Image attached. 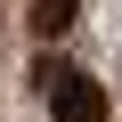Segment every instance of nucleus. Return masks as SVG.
Returning a JSON list of instances; mask_svg holds the SVG:
<instances>
[{"label":"nucleus","mask_w":122,"mask_h":122,"mask_svg":"<svg viewBox=\"0 0 122 122\" xmlns=\"http://www.w3.org/2000/svg\"><path fill=\"white\" fill-rule=\"evenodd\" d=\"M49 122H106V90L81 65H65V73L49 81Z\"/></svg>","instance_id":"obj_1"},{"label":"nucleus","mask_w":122,"mask_h":122,"mask_svg":"<svg viewBox=\"0 0 122 122\" xmlns=\"http://www.w3.org/2000/svg\"><path fill=\"white\" fill-rule=\"evenodd\" d=\"M73 25H81V0H33V33L41 41H65Z\"/></svg>","instance_id":"obj_2"}]
</instances>
